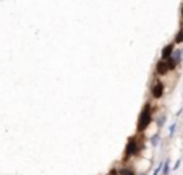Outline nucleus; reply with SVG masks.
I'll list each match as a JSON object with an SVG mask.
<instances>
[{
    "label": "nucleus",
    "mask_w": 183,
    "mask_h": 175,
    "mask_svg": "<svg viewBox=\"0 0 183 175\" xmlns=\"http://www.w3.org/2000/svg\"><path fill=\"white\" fill-rule=\"evenodd\" d=\"M149 122H151V115H149V107L146 105V109H144V112L141 114V118H139L138 122V130H144L146 126L149 125Z\"/></svg>",
    "instance_id": "f257e3e1"
},
{
    "label": "nucleus",
    "mask_w": 183,
    "mask_h": 175,
    "mask_svg": "<svg viewBox=\"0 0 183 175\" xmlns=\"http://www.w3.org/2000/svg\"><path fill=\"white\" fill-rule=\"evenodd\" d=\"M162 89H164V86L160 85V83H156V85L152 86V96L154 97H160V96H162Z\"/></svg>",
    "instance_id": "f03ea898"
},
{
    "label": "nucleus",
    "mask_w": 183,
    "mask_h": 175,
    "mask_svg": "<svg viewBox=\"0 0 183 175\" xmlns=\"http://www.w3.org/2000/svg\"><path fill=\"white\" fill-rule=\"evenodd\" d=\"M167 71H168L167 62H159V63H157V73H159V75H165Z\"/></svg>",
    "instance_id": "7ed1b4c3"
},
{
    "label": "nucleus",
    "mask_w": 183,
    "mask_h": 175,
    "mask_svg": "<svg viewBox=\"0 0 183 175\" xmlns=\"http://www.w3.org/2000/svg\"><path fill=\"white\" fill-rule=\"evenodd\" d=\"M134 151H136V141H134V140H130L128 146H126V156L134 154Z\"/></svg>",
    "instance_id": "20e7f679"
},
{
    "label": "nucleus",
    "mask_w": 183,
    "mask_h": 175,
    "mask_svg": "<svg viewBox=\"0 0 183 175\" xmlns=\"http://www.w3.org/2000/svg\"><path fill=\"white\" fill-rule=\"evenodd\" d=\"M172 50H173V47L170 44L165 45V47H164V50H162V59H168V57L172 55Z\"/></svg>",
    "instance_id": "39448f33"
},
{
    "label": "nucleus",
    "mask_w": 183,
    "mask_h": 175,
    "mask_svg": "<svg viewBox=\"0 0 183 175\" xmlns=\"http://www.w3.org/2000/svg\"><path fill=\"white\" fill-rule=\"evenodd\" d=\"M175 41H177V42H183V29L178 31V34H177V37H175Z\"/></svg>",
    "instance_id": "423d86ee"
},
{
    "label": "nucleus",
    "mask_w": 183,
    "mask_h": 175,
    "mask_svg": "<svg viewBox=\"0 0 183 175\" xmlns=\"http://www.w3.org/2000/svg\"><path fill=\"white\" fill-rule=\"evenodd\" d=\"M120 175H133V172L128 170V169H122L120 170Z\"/></svg>",
    "instance_id": "0eeeda50"
},
{
    "label": "nucleus",
    "mask_w": 183,
    "mask_h": 175,
    "mask_svg": "<svg viewBox=\"0 0 183 175\" xmlns=\"http://www.w3.org/2000/svg\"><path fill=\"white\" fill-rule=\"evenodd\" d=\"M182 16H183V7H182Z\"/></svg>",
    "instance_id": "6e6552de"
}]
</instances>
